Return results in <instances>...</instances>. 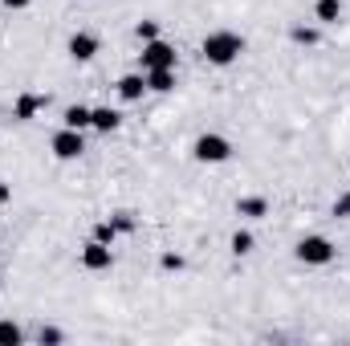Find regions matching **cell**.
<instances>
[{"instance_id":"4fadbf2b","label":"cell","mask_w":350,"mask_h":346,"mask_svg":"<svg viewBox=\"0 0 350 346\" xmlns=\"http://www.w3.org/2000/svg\"><path fill=\"white\" fill-rule=\"evenodd\" d=\"M314 16H318L322 25H338V16H342V0H318V4H314Z\"/></svg>"},{"instance_id":"9c48e42d","label":"cell","mask_w":350,"mask_h":346,"mask_svg":"<svg viewBox=\"0 0 350 346\" xmlns=\"http://www.w3.org/2000/svg\"><path fill=\"white\" fill-rule=\"evenodd\" d=\"M90 127H94L98 135H110V131H118V127H122V114H118V110H110V106H98V110H90Z\"/></svg>"},{"instance_id":"3957f363","label":"cell","mask_w":350,"mask_h":346,"mask_svg":"<svg viewBox=\"0 0 350 346\" xmlns=\"http://www.w3.org/2000/svg\"><path fill=\"white\" fill-rule=\"evenodd\" d=\"M191 155H196V163H228V159H232V143H228L224 135L208 131V135H200V139L191 143Z\"/></svg>"},{"instance_id":"e0dca14e","label":"cell","mask_w":350,"mask_h":346,"mask_svg":"<svg viewBox=\"0 0 350 346\" xmlns=\"http://www.w3.org/2000/svg\"><path fill=\"white\" fill-rule=\"evenodd\" d=\"M110 224H114L118 232H135V228H139V220H135V212H114V216H110Z\"/></svg>"},{"instance_id":"30bf717a","label":"cell","mask_w":350,"mask_h":346,"mask_svg":"<svg viewBox=\"0 0 350 346\" xmlns=\"http://www.w3.org/2000/svg\"><path fill=\"white\" fill-rule=\"evenodd\" d=\"M147 94V74H122L118 78V98L122 102H139Z\"/></svg>"},{"instance_id":"7a4b0ae2","label":"cell","mask_w":350,"mask_h":346,"mask_svg":"<svg viewBox=\"0 0 350 346\" xmlns=\"http://www.w3.org/2000/svg\"><path fill=\"white\" fill-rule=\"evenodd\" d=\"M293 257L301 261V265H330V261L338 257V249H334V241H330V237L310 232V237H301V241H297Z\"/></svg>"},{"instance_id":"d4e9b609","label":"cell","mask_w":350,"mask_h":346,"mask_svg":"<svg viewBox=\"0 0 350 346\" xmlns=\"http://www.w3.org/2000/svg\"><path fill=\"white\" fill-rule=\"evenodd\" d=\"M8 200H12V187H8V183L0 179V204H8Z\"/></svg>"},{"instance_id":"cb8c5ba5","label":"cell","mask_w":350,"mask_h":346,"mask_svg":"<svg viewBox=\"0 0 350 346\" xmlns=\"http://www.w3.org/2000/svg\"><path fill=\"white\" fill-rule=\"evenodd\" d=\"M0 4H4V8H12V12H21V8H29L33 0H0Z\"/></svg>"},{"instance_id":"8992f818","label":"cell","mask_w":350,"mask_h":346,"mask_svg":"<svg viewBox=\"0 0 350 346\" xmlns=\"http://www.w3.org/2000/svg\"><path fill=\"white\" fill-rule=\"evenodd\" d=\"M66 49H70V57H74V62H90V57H98L102 41H98L94 33H86V29H78V33L66 41Z\"/></svg>"},{"instance_id":"52a82bcc","label":"cell","mask_w":350,"mask_h":346,"mask_svg":"<svg viewBox=\"0 0 350 346\" xmlns=\"http://www.w3.org/2000/svg\"><path fill=\"white\" fill-rule=\"evenodd\" d=\"M82 265H86L90 273H102V269H110V265H114L110 245H102V241H90L86 249H82Z\"/></svg>"},{"instance_id":"44dd1931","label":"cell","mask_w":350,"mask_h":346,"mask_svg":"<svg viewBox=\"0 0 350 346\" xmlns=\"http://www.w3.org/2000/svg\"><path fill=\"white\" fill-rule=\"evenodd\" d=\"M37 338H41V346H57L66 334H62L57 326H41V334H37Z\"/></svg>"},{"instance_id":"603a6c76","label":"cell","mask_w":350,"mask_h":346,"mask_svg":"<svg viewBox=\"0 0 350 346\" xmlns=\"http://www.w3.org/2000/svg\"><path fill=\"white\" fill-rule=\"evenodd\" d=\"M159 265H163L167 273H179V269H183V257H179V253H163V261H159Z\"/></svg>"},{"instance_id":"277c9868","label":"cell","mask_w":350,"mask_h":346,"mask_svg":"<svg viewBox=\"0 0 350 346\" xmlns=\"http://www.w3.org/2000/svg\"><path fill=\"white\" fill-rule=\"evenodd\" d=\"M175 62H179V53H175L172 41H163V37H155V41H143V53H139V66H143V74H147V70H175Z\"/></svg>"},{"instance_id":"ac0fdd59","label":"cell","mask_w":350,"mask_h":346,"mask_svg":"<svg viewBox=\"0 0 350 346\" xmlns=\"http://www.w3.org/2000/svg\"><path fill=\"white\" fill-rule=\"evenodd\" d=\"M114 237H118V228H114L110 220H102V224L94 228V241H102V245H114Z\"/></svg>"},{"instance_id":"ba28073f","label":"cell","mask_w":350,"mask_h":346,"mask_svg":"<svg viewBox=\"0 0 350 346\" xmlns=\"http://www.w3.org/2000/svg\"><path fill=\"white\" fill-rule=\"evenodd\" d=\"M45 94H21L16 98V106H12V118H21V122H29V118H37L41 110H45Z\"/></svg>"},{"instance_id":"ffe728a7","label":"cell","mask_w":350,"mask_h":346,"mask_svg":"<svg viewBox=\"0 0 350 346\" xmlns=\"http://www.w3.org/2000/svg\"><path fill=\"white\" fill-rule=\"evenodd\" d=\"M293 41H297V45H318V29L297 25V29H293Z\"/></svg>"},{"instance_id":"d6986e66","label":"cell","mask_w":350,"mask_h":346,"mask_svg":"<svg viewBox=\"0 0 350 346\" xmlns=\"http://www.w3.org/2000/svg\"><path fill=\"white\" fill-rule=\"evenodd\" d=\"M135 33H139V41H155L159 37V21H139Z\"/></svg>"},{"instance_id":"6da1fadb","label":"cell","mask_w":350,"mask_h":346,"mask_svg":"<svg viewBox=\"0 0 350 346\" xmlns=\"http://www.w3.org/2000/svg\"><path fill=\"white\" fill-rule=\"evenodd\" d=\"M200 53H204V62L208 66H232L241 53H245V37L241 33H232V29H216V33H208L204 37V45H200Z\"/></svg>"},{"instance_id":"5bb4252c","label":"cell","mask_w":350,"mask_h":346,"mask_svg":"<svg viewBox=\"0 0 350 346\" xmlns=\"http://www.w3.org/2000/svg\"><path fill=\"white\" fill-rule=\"evenodd\" d=\"M62 122H66V127H74V131H86V127H90V106H82V102H78V106H66Z\"/></svg>"},{"instance_id":"7c38bea8","label":"cell","mask_w":350,"mask_h":346,"mask_svg":"<svg viewBox=\"0 0 350 346\" xmlns=\"http://www.w3.org/2000/svg\"><path fill=\"white\" fill-rule=\"evenodd\" d=\"M147 90H151V94H172L175 70H147Z\"/></svg>"},{"instance_id":"9a60e30c","label":"cell","mask_w":350,"mask_h":346,"mask_svg":"<svg viewBox=\"0 0 350 346\" xmlns=\"http://www.w3.org/2000/svg\"><path fill=\"white\" fill-rule=\"evenodd\" d=\"M228 249H232V257H249L253 249H257V241H253V232H232V241H228Z\"/></svg>"},{"instance_id":"8fae6325","label":"cell","mask_w":350,"mask_h":346,"mask_svg":"<svg viewBox=\"0 0 350 346\" xmlns=\"http://www.w3.org/2000/svg\"><path fill=\"white\" fill-rule=\"evenodd\" d=\"M237 216L261 220V216H269V200H265V196H245V200H237Z\"/></svg>"},{"instance_id":"5b68a950","label":"cell","mask_w":350,"mask_h":346,"mask_svg":"<svg viewBox=\"0 0 350 346\" xmlns=\"http://www.w3.org/2000/svg\"><path fill=\"white\" fill-rule=\"evenodd\" d=\"M49 151H53V159L70 163V159H82V155H86V139H82V131H74V127H62V131L49 139Z\"/></svg>"},{"instance_id":"2e32d148","label":"cell","mask_w":350,"mask_h":346,"mask_svg":"<svg viewBox=\"0 0 350 346\" xmlns=\"http://www.w3.org/2000/svg\"><path fill=\"white\" fill-rule=\"evenodd\" d=\"M21 343H25L21 326L16 322H0V346H21Z\"/></svg>"},{"instance_id":"7402d4cb","label":"cell","mask_w":350,"mask_h":346,"mask_svg":"<svg viewBox=\"0 0 350 346\" xmlns=\"http://www.w3.org/2000/svg\"><path fill=\"white\" fill-rule=\"evenodd\" d=\"M334 220H350V191L334 200Z\"/></svg>"}]
</instances>
